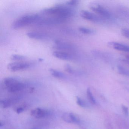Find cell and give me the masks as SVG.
<instances>
[{"label":"cell","instance_id":"cell-1","mask_svg":"<svg viewBox=\"0 0 129 129\" xmlns=\"http://www.w3.org/2000/svg\"><path fill=\"white\" fill-rule=\"evenodd\" d=\"M42 14L47 15H53L66 19L73 15L74 11L69 6L59 5L41 10Z\"/></svg>","mask_w":129,"mask_h":129},{"label":"cell","instance_id":"cell-2","mask_svg":"<svg viewBox=\"0 0 129 129\" xmlns=\"http://www.w3.org/2000/svg\"><path fill=\"white\" fill-rule=\"evenodd\" d=\"M3 84L8 92L15 93L25 89V84L13 77H8L4 79Z\"/></svg>","mask_w":129,"mask_h":129},{"label":"cell","instance_id":"cell-3","mask_svg":"<svg viewBox=\"0 0 129 129\" xmlns=\"http://www.w3.org/2000/svg\"><path fill=\"white\" fill-rule=\"evenodd\" d=\"M40 18L38 14H29L21 16L14 21L12 25V28L16 29L36 22Z\"/></svg>","mask_w":129,"mask_h":129},{"label":"cell","instance_id":"cell-4","mask_svg":"<svg viewBox=\"0 0 129 129\" xmlns=\"http://www.w3.org/2000/svg\"><path fill=\"white\" fill-rule=\"evenodd\" d=\"M66 20V19H64L58 16H54L49 18H40L36 23L39 25H51L60 24L64 22Z\"/></svg>","mask_w":129,"mask_h":129},{"label":"cell","instance_id":"cell-5","mask_svg":"<svg viewBox=\"0 0 129 129\" xmlns=\"http://www.w3.org/2000/svg\"><path fill=\"white\" fill-rule=\"evenodd\" d=\"M90 8L94 12L102 17L106 18H110L111 15L109 12L99 4L97 3L91 4L90 6Z\"/></svg>","mask_w":129,"mask_h":129},{"label":"cell","instance_id":"cell-6","mask_svg":"<svg viewBox=\"0 0 129 129\" xmlns=\"http://www.w3.org/2000/svg\"><path fill=\"white\" fill-rule=\"evenodd\" d=\"M31 64L25 62H15L9 63L7 66V69L12 72H16L25 70L30 67Z\"/></svg>","mask_w":129,"mask_h":129},{"label":"cell","instance_id":"cell-7","mask_svg":"<svg viewBox=\"0 0 129 129\" xmlns=\"http://www.w3.org/2000/svg\"><path fill=\"white\" fill-rule=\"evenodd\" d=\"M50 114V113L48 110L40 108L35 109L31 112V115L38 118L46 117L49 116Z\"/></svg>","mask_w":129,"mask_h":129},{"label":"cell","instance_id":"cell-8","mask_svg":"<svg viewBox=\"0 0 129 129\" xmlns=\"http://www.w3.org/2000/svg\"><path fill=\"white\" fill-rule=\"evenodd\" d=\"M80 15L82 18L88 21L97 22L100 20L99 17L97 16L95 14L87 10H81Z\"/></svg>","mask_w":129,"mask_h":129},{"label":"cell","instance_id":"cell-9","mask_svg":"<svg viewBox=\"0 0 129 129\" xmlns=\"http://www.w3.org/2000/svg\"><path fill=\"white\" fill-rule=\"evenodd\" d=\"M108 46L116 50L129 52V46L117 42H111L108 44Z\"/></svg>","mask_w":129,"mask_h":129},{"label":"cell","instance_id":"cell-10","mask_svg":"<svg viewBox=\"0 0 129 129\" xmlns=\"http://www.w3.org/2000/svg\"><path fill=\"white\" fill-rule=\"evenodd\" d=\"M53 55L59 59L66 61H70L72 60L73 58L71 54L62 51H54L53 53Z\"/></svg>","mask_w":129,"mask_h":129},{"label":"cell","instance_id":"cell-11","mask_svg":"<svg viewBox=\"0 0 129 129\" xmlns=\"http://www.w3.org/2000/svg\"><path fill=\"white\" fill-rule=\"evenodd\" d=\"M27 35L30 38L36 40H44L48 38L47 35L37 31H28L27 33Z\"/></svg>","mask_w":129,"mask_h":129},{"label":"cell","instance_id":"cell-12","mask_svg":"<svg viewBox=\"0 0 129 129\" xmlns=\"http://www.w3.org/2000/svg\"><path fill=\"white\" fill-rule=\"evenodd\" d=\"M54 47L58 49L67 50L71 49V46L68 43L57 41L55 42Z\"/></svg>","mask_w":129,"mask_h":129},{"label":"cell","instance_id":"cell-13","mask_svg":"<svg viewBox=\"0 0 129 129\" xmlns=\"http://www.w3.org/2000/svg\"><path fill=\"white\" fill-rule=\"evenodd\" d=\"M49 71L53 76L56 78L59 79H64L66 78V75L63 72L58 70L51 68L49 69Z\"/></svg>","mask_w":129,"mask_h":129},{"label":"cell","instance_id":"cell-14","mask_svg":"<svg viewBox=\"0 0 129 129\" xmlns=\"http://www.w3.org/2000/svg\"><path fill=\"white\" fill-rule=\"evenodd\" d=\"M12 101L9 99L3 100H1L0 106L3 108H9L11 105Z\"/></svg>","mask_w":129,"mask_h":129},{"label":"cell","instance_id":"cell-15","mask_svg":"<svg viewBox=\"0 0 129 129\" xmlns=\"http://www.w3.org/2000/svg\"><path fill=\"white\" fill-rule=\"evenodd\" d=\"M117 69L118 72L121 74L129 76V70L128 69L120 65L118 66Z\"/></svg>","mask_w":129,"mask_h":129},{"label":"cell","instance_id":"cell-16","mask_svg":"<svg viewBox=\"0 0 129 129\" xmlns=\"http://www.w3.org/2000/svg\"><path fill=\"white\" fill-rule=\"evenodd\" d=\"M79 30L83 34H92L95 33V31L92 29L87 28L80 27L79 28Z\"/></svg>","mask_w":129,"mask_h":129},{"label":"cell","instance_id":"cell-17","mask_svg":"<svg viewBox=\"0 0 129 129\" xmlns=\"http://www.w3.org/2000/svg\"><path fill=\"white\" fill-rule=\"evenodd\" d=\"M87 98L89 99V101L93 104L96 103V101L94 99V97L93 96L91 92V90L89 88H88L87 90Z\"/></svg>","mask_w":129,"mask_h":129},{"label":"cell","instance_id":"cell-18","mask_svg":"<svg viewBox=\"0 0 129 129\" xmlns=\"http://www.w3.org/2000/svg\"><path fill=\"white\" fill-rule=\"evenodd\" d=\"M10 58L12 60H14V61H22L26 59V58L24 56L15 54V55H12L10 57Z\"/></svg>","mask_w":129,"mask_h":129},{"label":"cell","instance_id":"cell-19","mask_svg":"<svg viewBox=\"0 0 129 129\" xmlns=\"http://www.w3.org/2000/svg\"><path fill=\"white\" fill-rule=\"evenodd\" d=\"M62 118L63 120L67 123H72L70 113H66L63 114L62 115Z\"/></svg>","mask_w":129,"mask_h":129},{"label":"cell","instance_id":"cell-20","mask_svg":"<svg viewBox=\"0 0 129 129\" xmlns=\"http://www.w3.org/2000/svg\"><path fill=\"white\" fill-rule=\"evenodd\" d=\"M77 103L78 105L81 107L85 108L87 106L85 102L80 97H77Z\"/></svg>","mask_w":129,"mask_h":129},{"label":"cell","instance_id":"cell-21","mask_svg":"<svg viewBox=\"0 0 129 129\" xmlns=\"http://www.w3.org/2000/svg\"><path fill=\"white\" fill-rule=\"evenodd\" d=\"M65 69L66 72L71 74H74L75 72L73 68L69 65H66L65 66Z\"/></svg>","mask_w":129,"mask_h":129},{"label":"cell","instance_id":"cell-22","mask_svg":"<svg viewBox=\"0 0 129 129\" xmlns=\"http://www.w3.org/2000/svg\"><path fill=\"white\" fill-rule=\"evenodd\" d=\"M121 33L123 36L129 39V29L124 28L121 30Z\"/></svg>","mask_w":129,"mask_h":129},{"label":"cell","instance_id":"cell-23","mask_svg":"<svg viewBox=\"0 0 129 129\" xmlns=\"http://www.w3.org/2000/svg\"><path fill=\"white\" fill-rule=\"evenodd\" d=\"M78 3V1L77 0H72L67 1L66 3V4L68 6H75L77 5Z\"/></svg>","mask_w":129,"mask_h":129},{"label":"cell","instance_id":"cell-24","mask_svg":"<svg viewBox=\"0 0 129 129\" xmlns=\"http://www.w3.org/2000/svg\"><path fill=\"white\" fill-rule=\"evenodd\" d=\"M121 108H122V110H123L124 114L126 116H127L128 114V108L125 106L124 105H122Z\"/></svg>","mask_w":129,"mask_h":129},{"label":"cell","instance_id":"cell-25","mask_svg":"<svg viewBox=\"0 0 129 129\" xmlns=\"http://www.w3.org/2000/svg\"><path fill=\"white\" fill-rule=\"evenodd\" d=\"M24 111V108L22 106L18 107L16 109V112L17 114H20V113H22Z\"/></svg>","mask_w":129,"mask_h":129},{"label":"cell","instance_id":"cell-26","mask_svg":"<svg viewBox=\"0 0 129 129\" xmlns=\"http://www.w3.org/2000/svg\"></svg>","mask_w":129,"mask_h":129}]
</instances>
